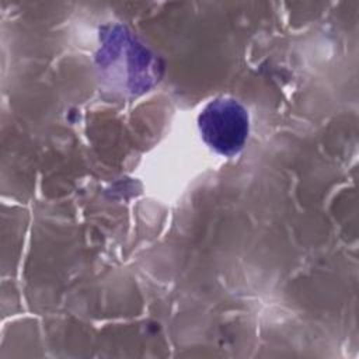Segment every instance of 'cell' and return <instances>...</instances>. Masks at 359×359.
<instances>
[{"mask_svg":"<svg viewBox=\"0 0 359 359\" xmlns=\"http://www.w3.org/2000/svg\"><path fill=\"white\" fill-rule=\"evenodd\" d=\"M202 140L216 153L233 157L244 147L250 132V116L243 104L231 97L209 101L198 115Z\"/></svg>","mask_w":359,"mask_h":359,"instance_id":"1","label":"cell"}]
</instances>
